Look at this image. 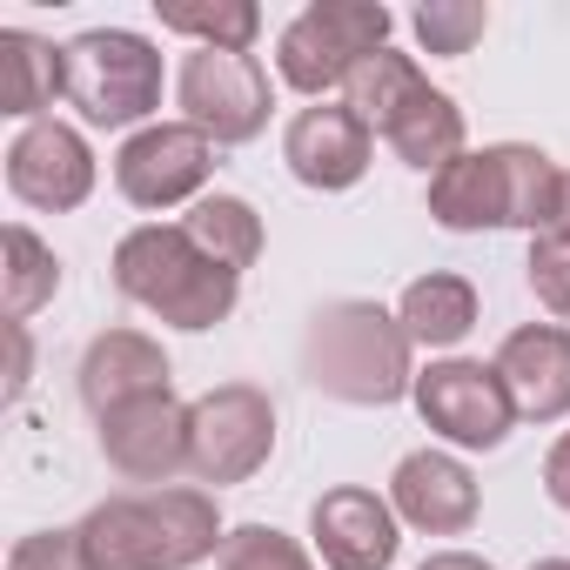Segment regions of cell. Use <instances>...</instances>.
Listing matches in <instances>:
<instances>
[{
    "instance_id": "6da1fadb",
    "label": "cell",
    "mask_w": 570,
    "mask_h": 570,
    "mask_svg": "<svg viewBox=\"0 0 570 570\" xmlns=\"http://www.w3.org/2000/svg\"><path fill=\"white\" fill-rule=\"evenodd\" d=\"M95 570H188L202 557H222V510L202 483H161V490H121L95 503L75 523Z\"/></svg>"
},
{
    "instance_id": "7a4b0ae2",
    "label": "cell",
    "mask_w": 570,
    "mask_h": 570,
    "mask_svg": "<svg viewBox=\"0 0 570 570\" xmlns=\"http://www.w3.org/2000/svg\"><path fill=\"white\" fill-rule=\"evenodd\" d=\"M115 289L135 309H148L155 323L202 336L235 316L242 275L222 268L215 255H202L181 222H141L115 242Z\"/></svg>"
},
{
    "instance_id": "3957f363",
    "label": "cell",
    "mask_w": 570,
    "mask_h": 570,
    "mask_svg": "<svg viewBox=\"0 0 570 570\" xmlns=\"http://www.w3.org/2000/svg\"><path fill=\"white\" fill-rule=\"evenodd\" d=\"M557 195H563V168L530 141H497V148L456 155L443 175H430V215L450 235H483V228L550 235Z\"/></svg>"
},
{
    "instance_id": "277c9868",
    "label": "cell",
    "mask_w": 570,
    "mask_h": 570,
    "mask_svg": "<svg viewBox=\"0 0 570 570\" xmlns=\"http://www.w3.org/2000/svg\"><path fill=\"white\" fill-rule=\"evenodd\" d=\"M410 336L396 323V309L383 303H363V296H343V303H323L303 330V376L336 396V403H356V410H390L416 390V370H410Z\"/></svg>"
},
{
    "instance_id": "5b68a950",
    "label": "cell",
    "mask_w": 570,
    "mask_h": 570,
    "mask_svg": "<svg viewBox=\"0 0 570 570\" xmlns=\"http://www.w3.org/2000/svg\"><path fill=\"white\" fill-rule=\"evenodd\" d=\"M390 8L376 0H309V8L275 35V75L282 88H296L309 101H323L330 88H350V75L390 48Z\"/></svg>"
},
{
    "instance_id": "8992f818",
    "label": "cell",
    "mask_w": 570,
    "mask_h": 570,
    "mask_svg": "<svg viewBox=\"0 0 570 570\" xmlns=\"http://www.w3.org/2000/svg\"><path fill=\"white\" fill-rule=\"evenodd\" d=\"M68 101L88 128H135L161 108V55L135 28H88L68 41Z\"/></svg>"
},
{
    "instance_id": "52a82bcc",
    "label": "cell",
    "mask_w": 570,
    "mask_h": 570,
    "mask_svg": "<svg viewBox=\"0 0 570 570\" xmlns=\"http://www.w3.org/2000/svg\"><path fill=\"white\" fill-rule=\"evenodd\" d=\"M275 456V403L255 383H222L188 403V476L208 490L248 483Z\"/></svg>"
},
{
    "instance_id": "ba28073f",
    "label": "cell",
    "mask_w": 570,
    "mask_h": 570,
    "mask_svg": "<svg viewBox=\"0 0 570 570\" xmlns=\"http://www.w3.org/2000/svg\"><path fill=\"white\" fill-rule=\"evenodd\" d=\"M175 108L188 128H202L215 148H235V141H255L268 128V108H275V88H268V68L255 55H222V48H195L181 55L175 68Z\"/></svg>"
},
{
    "instance_id": "9c48e42d",
    "label": "cell",
    "mask_w": 570,
    "mask_h": 570,
    "mask_svg": "<svg viewBox=\"0 0 570 570\" xmlns=\"http://www.w3.org/2000/svg\"><path fill=\"white\" fill-rule=\"evenodd\" d=\"M416 416L430 423V436L456 443V450H497L517 430V403L497 376V363H470V356H443L430 370H416L410 390Z\"/></svg>"
},
{
    "instance_id": "30bf717a",
    "label": "cell",
    "mask_w": 570,
    "mask_h": 570,
    "mask_svg": "<svg viewBox=\"0 0 570 570\" xmlns=\"http://www.w3.org/2000/svg\"><path fill=\"white\" fill-rule=\"evenodd\" d=\"M208 175H215V141L188 121H148L115 155V188L135 208H175V202L195 208Z\"/></svg>"
},
{
    "instance_id": "8fae6325",
    "label": "cell",
    "mask_w": 570,
    "mask_h": 570,
    "mask_svg": "<svg viewBox=\"0 0 570 570\" xmlns=\"http://www.w3.org/2000/svg\"><path fill=\"white\" fill-rule=\"evenodd\" d=\"M8 188L14 202L41 208V215H68L95 195V148L81 128L68 121H28L14 141H8Z\"/></svg>"
},
{
    "instance_id": "7c38bea8",
    "label": "cell",
    "mask_w": 570,
    "mask_h": 570,
    "mask_svg": "<svg viewBox=\"0 0 570 570\" xmlns=\"http://www.w3.org/2000/svg\"><path fill=\"white\" fill-rule=\"evenodd\" d=\"M101 456L115 476L141 483V490H161L175 476H188V403L168 396H141L128 410H108L101 423Z\"/></svg>"
},
{
    "instance_id": "4fadbf2b",
    "label": "cell",
    "mask_w": 570,
    "mask_h": 570,
    "mask_svg": "<svg viewBox=\"0 0 570 570\" xmlns=\"http://www.w3.org/2000/svg\"><path fill=\"white\" fill-rule=\"evenodd\" d=\"M370 155H376V135L363 128V115L350 101H316V108H296V121L282 128V161L303 188H323V195H343L370 175Z\"/></svg>"
},
{
    "instance_id": "5bb4252c",
    "label": "cell",
    "mask_w": 570,
    "mask_h": 570,
    "mask_svg": "<svg viewBox=\"0 0 570 570\" xmlns=\"http://www.w3.org/2000/svg\"><path fill=\"white\" fill-rule=\"evenodd\" d=\"M309 537L330 570H390L403 550V517L390 510V497H376L363 483H336L316 497Z\"/></svg>"
},
{
    "instance_id": "9a60e30c",
    "label": "cell",
    "mask_w": 570,
    "mask_h": 570,
    "mask_svg": "<svg viewBox=\"0 0 570 570\" xmlns=\"http://www.w3.org/2000/svg\"><path fill=\"white\" fill-rule=\"evenodd\" d=\"M390 510L410 530H423V537H463L476 523V510H483V490H476V476H470L463 456H450V450H410L396 463V476H390Z\"/></svg>"
},
{
    "instance_id": "2e32d148",
    "label": "cell",
    "mask_w": 570,
    "mask_h": 570,
    "mask_svg": "<svg viewBox=\"0 0 570 570\" xmlns=\"http://www.w3.org/2000/svg\"><path fill=\"white\" fill-rule=\"evenodd\" d=\"M490 363L517 403V423H563L570 416V330L563 323L510 330Z\"/></svg>"
},
{
    "instance_id": "e0dca14e",
    "label": "cell",
    "mask_w": 570,
    "mask_h": 570,
    "mask_svg": "<svg viewBox=\"0 0 570 570\" xmlns=\"http://www.w3.org/2000/svg\"><path fill=\"white\" fill-rule=\"evenodd\" d=\"M75 383H81V403H88L95 423H101L108 410H128V403H141V396H168V356H161V343L141 336V330H101V336L88 343Z\"/></svg>"
},
{
    "instance_id": "ac0fdd59",
    "label": "cell",
    "mask_w": 570,
    "mask_h": 570,
    "mask_svg": "<svg viewBox=\"0 0 570 570\" xmlns=\"http://www.w3.org/2000/svg\"><path fill=\"white\" fill-rule=\"evenodd\" d=\"M68 101V48L28 35V28H0V115L48 121V108Z\"/></svg>"
},
{
    "instance_id": "d6986e66",
    "label": "cell",
    "mask_w": 570,
    "mask_h": 570,
    "mask_svg": "<svg viewBox=\"0 0 570 570\" xmlns=\"http://www.w3.org/2000/svg\"><path fill=\"white\" fill-rule=\"evenodd\" d=\"M396 323H403V336L416 350H456L476 330V289L463 275H450V268H430V275H416L403 289Z\"/></svg>"
},
{
    "instance_id": "ffe728a7",
    "label": "cell",
    "mask_w": 570,
    "mask_h": 570,
    "mask_svg": "<svg viewBox=\"0 0 570 570\" xmlns=\"http://www.w3.org/2000/svg\"><path fill=\"white\" fill-rule=\"evenodd\" d=\"M383 141H390V155L410 161L416 175H443L456 155H470V148H463V108H456L443 88H423V95L390 121Z\"/></svg>"
},
{
    "instance_id": "44dd1931",
    "label": "cell",
    "mask_w": 570,
    "mask_h": 570,
    "mask_svg": "<svg viewBox=\"0 0 570 570\" xmlns=\"http://www.w3.org/2000/svg\"><path fill=\"white\" fill-rule=\"evenodd\" d=\"M0 255H8V268H0V303H8V323H28V316H35L41 303H55V289H61V255H55L28 222H8Z\"/></svg>"
},
{
    "instance_id": "7402d4cb",
    "label": "cell",
    "mask_w": 570,
    "mask_h": 570,
    "mask_svg": "<svg viewBox=\"0 0 570 570\" xmlns=\"http://www.w3.org/2000/svg\"><path fill=\"white\" fill-rule=\"evenodd\" d=\"M155 14L168 35H188L195 48H222V55H255L262 35L255 0H155Z\"/></svg>"
},
{
    "instance_id": "603a6c76",
    "label": "cell",
    "mask_w": 570,
    "mask_h": 570,
    "mask_svg": "<svg viewBox=\"0 0 570 570\" xmlns=\"http://www.w3.org/2000/svg\"><path fill=\"white\" fill-rule=\"evenodd\" d=\"M423 88H430V75H423L410 55L376 48V55L350 75V88H343V95H350V108L363 115V128H370V135H390V121H396V115H403Z\"/></svg>"
},
{
    "instance_id": "cb8c5ba5",
    "label": "cell",
    "mask_w": 570,
    "mask_h": 570,
    "mask_svg": "<svg viewBox=\"0 0 570 570\" xmlns=\"http://www.w3.org/2000/svg\"><path fill=\"white\" fill-rule=\"evenodd\" d=\"M181 228L195 235V248L202 255H215L222 268H255V255H262V215L242 202V195H202L188 215H181Z\"/></svg>"
},
{
    "instance_id": "d4e9b609",
    "label": "cell",
    "mask_w": 570,
    "mask_h": 570,
    "mask_svg": "<svg viewBox=\"0 0 570 570\" xmlns=\"http://www.w3.org/2000/svg\"><path fill=\"white\" fill-rule=\"evenodd\" d=\"M222 570H316L309 550L289 537V530H275V523H235L222 537Z\"/></svg>"
},
{
    "instance_id": "484cf974",
    "label": "cell",
    "mask_w": 570,
    "mask_h": 570,
    "mask_svg": "<svg viewBox=\"0 0 570 570\" xmlns=\"http://www.w3.org/2000/svg\"><path fill=\"white\" fill-rule=\"evenodd\" d=\"M483 28H490V8H476V0H423L416 8V41L423 55H443V61L470 55Z\"/></svg>"
},
{
    "instance_id": "4316f807",
    "label": "cell",
    "mask_w": 570,
    "mask_h": 570,
    "mask_svg": "<svg viewBox=\"0 0 570 570\" xmlns=\"http://www.w3.org/2000/svg\"><path fill=\"white\" fill-rule=\"evenodd\" d=\"M530 289H537V303L570 330V235H530Z\"/></svg>"
},
{
    "instance_id": "83f0119b",
    "label": "cell",
    "mask_w": 570,
    "mask_h": 570,
    "mask_svg": "<svg viewBox=\"0 0 570 570\" xmlns=\"http://www.w3.org/2000/svg\"><path fill=\"white\" fill-rule=\"evenodd\" d=\"M8 570H95L75 530H35L8 550Z\"/></svg>"
},
{
    "instance_id": "f1b7e54d",
    "label": "cell",
    "mask_w": 570,
    "mask_h": 570,
    "mask_svg": "<svg viewBox=\"0 0 570 570\" xmlns=\"http://www.w3.org/2000/svg\"><path fill=\"white\" fill-rule=\"evenodd\" d=\"M543 497L557 503V510H570V430L550 443V456H543Z\"/></svg>"
},
{
    "instance_id": "f546056e",
    "label": "cell",
    "mask_w": 570,
    "mask_h": 570,
    "mask_svg": "<svg viewBox=\"0 0 570 570\" xmlns=\"http://www.w3.org/2000/svg\"><path fill=\"white\" fill-rule=\"evenodd\" d=\"M416 570H497L490 557H470V550H436V557H423Z\"/></svg>"
},
{
    "instance_id": "4dcf8cb0",
    "label": "cell",
    "mask_w": 570,
    "mask_h": 570,
    "mask_svg": "<svg viewBox=\"0 0 570 570\" xmlns=\"http://www.w3.org/2000/svg\"><path fill=\"white\" fill-rule=\"evenodd\" d=\"M28 390V330L14 323V376H8V396H21Z\"/></svg>"
},
{
    "instance_id": "1f68e13d",
    "label": "cell",
    "mask_w": 570,
    "mask_h": 570,
    "mask_svg": "<svg viewBox=\"0 0 570 570\" xmlns=\"http://www.w3.org/2000/svg\"><path fill=\"white\" fill-rule=\"evenodd\" d=\"M557 235H570V168H563V195H557Z\"/></svg>"
},
{
    "instance_id": "d6a6232c",
    "label": "cell",
    "mask_w": 570,
    "mask_h": 570,
    "mask_svg": "<svg viewBox=\"0 0 570 570\" xmlns=\"http://www.w3.org/2000/svg\"><path fill=\"white\" fill-rule=\"evenodd\" d=\"M530 570H570V557H537Z\"/></svg>"
}]
</instances>
